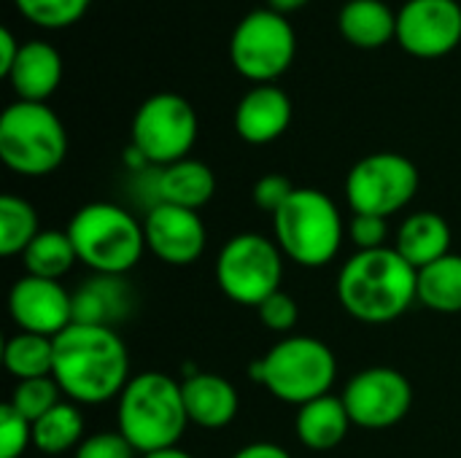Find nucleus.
Returning <instances> with one entry per match:
<instances>
[{"label":"nucleus","mask_w":461,"mask_h":458,"mask_svg":"<svg viewBox=\"0 0 461 458\" xmlns=\"http://www.w3.org/2000/svg\"><path fill=\"white\" fill-rule=\"evenodd\" d=\"M51 378L70 402L105 405L130 383V351L113 327L70 324L54 337Z\"/></svg>","instance_id":"1"},{"label":"nucleus","mask_w":461,"mask_h":458,"mask_svg":"<svg viewBox=\"0 0 461 458\" xmlns=\"http://www.w3.org/2000/svg\"><path fill=\"white\" fill-rule=\"evenodd\" d=\"M419 292V270L394 248L357 251L338 273V302L362 324H389L400 319Z\"/></svg>","instance_id":"2"},{"label":"nucleus","mask_w":461,"mask_h":458,"mask_svg":"<svg viewBox=\"0 0 461 458\" xmlns=\"http://www.w3.org/2000/svg\"><path fill=\"white\" fill-rule=\"evenodd\" d=\"M186 427L189 416L181 383L165 373L132 375L116 400V432L140 456L176 448Z\"/></svg>","instance_id":"3"},{"label":"nucleus","mask_w":461,"mask_h":458,"mask_svg":"<svg viewBox=\"0 0 461 458\" xmlns=\"http://www.w3.org/2000/svg\"><path fill=\"white\" fill-rule=\"evenodd\" d=\"M65 232L73 240L78 262L97 275L122 278L146 251L143 221L116 202H89L78 208Z\"/></svg>","instance_id":"4"},{"label":"nucleus","mask_w":461,"mask_h":458,"mask_svg":"<svg viewBox=\"0 0 461 458\" xmlns=\"http://www.w3.org/2000/svg\"><path fill=\"white\" fill-rule=\"evenodd\" d=\"M343 216L335 200L319 189L297 186L286 205L273 216V240L281 254L300 267L330 265L343 246Z\"/></svg>","instance_id":"5"},{"label":"nucleus","mask_w":461,"mask_h":458,"mask_svg":"<svg viewBox=\"0 0 461 458\" xmlns=\"http://www.w3.org/2000/svg\"><path fill=\"white\" fill-rule=\"evenodd\" d=\"M254 378L270 391V397L303 408L330 394L338 378V359L324 340L292 335L278 340L254 364Z\"/></svg>","instance_id":"6"},{"label":"nucleus","mask_w":461,"mask_h":458,"mask_svg":"<svg viewBox=\"0 0 461 458\" xmlns=\"http://www.w3.org/2000/svg\"><path fill=\"white\" fill-rule=\"evenodd\" d=\"M68 157V132L46 103L16 100L0 113V159L8 170L41 178Z\"/></svg>","instance_id":"7"},{"label":"nucleus","mask_w":461,"mask_h":458,"mask_svg":"<svg viewBox=\"0 0 461 458\" xmlns=\"http://www.w3.org/2000/svg\"><path fill=\"white\" fill-rule=\"evenodd\" d=\"M284 254L273 238L259 232L232 235L216 259V283L227 300L259 308L270 294L281 292Z\"/></svg>","instance_id":"8"},{"label":"nucleus","mask_w":461,"mask_h":458,"mask_svg":"<svg viewBox=\"0 0 461 458\" xmlns=\"http://www.w3.org/2000/svg\"><path fill=\"white\" fill-rule=\"evenodd\" d=\"M297 54V35L292 22L273 8L249 11L232 30L230 62L232 67L257 84H276Z\"/></svg>","instance_id":"9"},{"label":"nucleus","mask_w":461,"mask_h":458,"mask_svg":"<svg viewBox=\"0 0 461 458\" xmlns=\"http://www.w3.org/2000/svg\"><path fill=\"white\" fill-rule=\"evenodd\" d=\"M200 121L192 103L176 92H159L140 103L132 116L130 138L132 148L149 165L167 167L178 159H186L197 143Z\"/></svg>","instance_id":"10"},{"label":"nucleus","mask_w":461,"mask_h":458,"mask_svg":"<svg viewBox=\"0 0 461 458\" xmlns=\"http://www.w3.org/2000/svg\"><path fill=\"white\" fill-rule=\"evenodd\" d=\"M416 192L419 167L397 151L367 154L346 175L348 208L365 216L389 219L408 208Z\"/></svg>","instance_id":"11"},{"label":"nucleus","mask_w":461,"mask_h":458,"mask_svg":"<svg viewBox=\"0 0 461 458\" xmlns=\"http://www.w3.org/2000/svg\"><path fill=\"white\" fill-rule=\"evenodd\" d=\"M343 405L354 427L389 429L411 413L413 386L394 367H367L346 383Z\"/></svg>","instance_id":"12"},{"label":"nucleus","mask_w":461,"mask_h":458,"mask_svg":"<svg viewBox=\"0 0 461 458\" xmlns=\"http://www.w3.org/2000/svg\"><path fill=\"white\" fill-rule=\"evenodd\" d=\"M397 43L419 59H438L461 43L456 0H408L397 11Z\"/></svg>","instance_id":"13"},{"label":"nucleus","mask_w":461,"mask_h":458,"mask_svg":"<svg viewBox=\"0 0 461 458\" xmlns=\"http://www.w3.org/2000/svg\"><path fill=\"white\" fill-rule=\"evenodd\" d=\"M146 248L170 267H189L205 254L208 232L197 211L154 202L143 219Z\"/></svg>","instance_id":"14"},{"label":"nucleus","mask_w":461,"mask_h":458,"mask_svg":"<svg viewBox=\"0 0 461 458\" xmlns=\"http://www.w3.org/2000/svg\"><path fill=\"white\" fill-rule=\"evenodd\" d=\"M8 313L19 332L54 340L73 324V294L59 281L22 275L8 292Z\"/></svg>","instance_id":"15"},{"label":"nucleus","mask_w":461,"mask_h":458,"mask_svg":"<svg viewBox=\"0 0 461 458\" xmlns=\"http://www.w3.org/2000/svg\"><path fill=\"white\" fill-rule=\"evenodd\" d=\"M292 124V100L276 84H257L235 108V130L251 146L278 140Z\"/></svg>","instance_id":"16"},{"label":"nucleus","mask_w":461,"mask_h":458,"mask_svg":"<svg viewBox=\"0 0 461 458\" xmlns=\"http://www.w3.org/2000/svg\"><path fill=\"white\" fill-rule=\"evenodd\" d=\"M189 424L200 429H224L235 421L240 397L235 386L213 373H194L181 383Z\"/></svg>","instance_id":"17"},{"label":"nucleus","mask_w":461,"mask_h":458,"mask_svg":"<svg viewBox=\"0 0 461 458\" xmlns=\"http://www.w3.org/2000/svg\"><path fill=\"white\" fill-rule=\"evenodd\" d=\"M5 78L19 100L46 103L62 81V57L46 40H27Z\"/></svg>","instance_id":"18"},{"label":"nucleus","mask_w":461,"mask_h":458,"mask_svg":"<svg viewBox=\"0 0 461 458\" xmlns=\"http://www.w3.org/2000/svg\"><path fill=\"white\" fill-rule=\"evenodd\" d=\"M394 251L411 267L421 270L451 254V227L440 213L432 211L411 213L397 229Z\"/></svg>","instance_id":"19"},{"label":"nucleus","mask_w":461,"mask_h":458,"mask_svg":"<svg viewBox=\"0 0 461 458\" xmlns=\"http://www.w3.org/2000/svg\"><path fill=\"white\" fill-rule=\"evenodd\" d=\"M154 189H157V202L200 211L216 194V175L205 162L186 157L167 167H159Z\"/></svg>","instance_id":"20"},{"label":"nucleus","mask_w":461,"mask_h":458,"mask_svg":"<svg viewBox=\"0 0 461 458\" xmlns=\"http://www.w3.org/2000/svg\"><path fill=\"white\" fill-rule=\"evenodd\" d=\"M351 418H348V410L343 405V397H319L308 405H303L297 410V418H294V435L297 440L308 448V451H332L338 448L346 437H348V429H351Z\"/></svg>","instance_id":"21"},{"label":"nucleus","mask_w":461,"mask_h":458,"mask_svg":"<svg viewBox=\"0 0 461 458\" xmlns=\"http://www.w3.org/2000/svg\"><path fill=\"white\" fill-rule=\"evenodd\" d=\"M338 30L359 49H381L397 40V11L384 0H348L338 13Z\"/></svg>","instance_id":"22"},{"label":"nucleus","mask_w":461,"mask_h":458,"mask_svg":"<svg viewBox=\"0 0 461 458\" xmlns=\"http://www.w3.org/2000/svg\"><path fill=\"white\" fill-rule=\"evenodd\" d=\"M130 310V294L119 278L97 275L78 294H73V324L111 327Z\"/></svg>","instance_id":"23"},{"label":"nucleus","mask_w":461,"mask_h":458,"mask_svg":"<svg viewBox=\"0 0 461 458\" xmlns=\"http://www.w3.org/2000/svg\"><path fill=\"white\" fill-rule=\"evenodd\" d=\"M416 297L435 313H461V254H448L421 267Z\"/></svg>","instance_id":"24"},{"label":"nucleus","mask_w":461,"mask_h":458,"mask_svg":"<svg viewBox=\"0 0 461 458\" xmlns=\"http://www.w3.org/2000/svg\"><path fill=\"white\" fill-rule=\"evenodd\" d=\"M84 443V416L76 402H59L32 424V448L46 456H62Z\"/></svg>","instance_id":"25"},{"label":"nucleus","mask_w":461,"mask_h":458,"mask_svg":"<svg viewBox=\"0 0 461 458\" xmlns=\"http://www.w3.org/2000/svg\"><path fill=\"white\" fill-rule=\"evenodd\" d=\"M3 364L16 383L32 378H51L54 340L32 332H16L3 346Z\"/></svg>","instance_id":"26"},{"label":"nucleus","mask_w":461,"mask_h":458,"mask_svg":"<svg viewBox=\"0 0 461 458\" xmlns=\"http://www.w3.org/2000/svg\"><path fill=\"white\" fill-rule=\"evenodd\" d=\"M22 262H24L27 275L46 278V281H62L76 267L78 254H76L68 232L41 229V235L22 254Z\"/></svg>","instance_id":"27"},{"label":"nucleus","mask_w":461,"mask_h":458,"mask_svg":"<svg viewBox=\"0 0 461 458\" xmlns=\"http://www.w3.org/2000/svg\"><path fill=\"white\" fill-rule=\"evenodd\" d=\"M41 235L35 208L16 194L0 197V254L22 256L27 246Z\"/></svg>","instance_id":"28"},{"label":"nucleus","mask_w":461,"mask_h":458,"mask_svg":"<svg viewBox=\"0 0 461 458\" xmlns=\"http://www.w3.org/2000/svg\"><path fill=\"white\" fill-rule=\"evenodd\" d=\"M89 3L92 0H14L16 11L43 30H62L76 24L86 13Z\"/></svg>","instance_id":"29"},{"label":"nucleus","mask_w":461,"mask_h":458,"mask_svg":"<svg viewBox=\"0 0 461 458\" xmlns=\"http://www.w3.org/2000/svg\"><path fill=\"white\" fill-rule=\"evenodd\" d=\"M62 389L57 386L54 378H32V381H19L11 391V400L8 405L24 416L30 424H35L38 418H43L51 408H57L62 400H59Z\"/></svg>","instance_id":"30"},{"label":"nucleus","mask_w":461,"mask_h":458,"mask_svg":"<svg viewBox=\"0 0 461 458\" xmlns=\"http://www.w3.org/2000/svg\"><path fill=\"white\" fill-rule=\"evenodd\" d=\"M32 445V424L8 402L0 408V458H19Z\"/></svg>","instance_id":"31"},{"label":"nucleus","mask_w":461,"mask_h":458,"mask_svg":"<svg viewBox=\"0 0 461 458\" xmlns=\"http://www.w3.org/2000/svg\"><path fill=\"white\" fill-rule=\"evenodd\" d=\"M259 321L270 329V332H278V335H289L297 321H300V305L292 294H286L284 289L270 294L259 308Z\"/></svg>","instance_id":"32"},{"label":"nucleus","mask_w":461,"mask_h":458,"mask_svg":"<svg viewBox=\"0 0 461 458\" xmlns=\"http://www.w3.org/2000/svg\"><path fill=\"white\" fill-rule=\"evenodd\" d=\"M294 189H297V186H294L286 175H281V173H267V175H262V178L254 184L251 197H254V205H257V208H262L265 213L276 216V213L286 205V200L294 194Z\"/></svg>","instance_id":"33"},{"label":"nucleus","mask_w":461,"mask_h":458,"mask_svg":"<svg viewBox=\"0 0 461 458\" xmlns=\"http://www.w3.org/2000/svg\"><path fill=\"white\" fill-rule=\"evenodd\" d=\"M348 238L359 251H375V248H386V238H389V221L381 216H365V213H354L351 224H348Z\"/></svg>","instance_id":"34"},{"label":"nucleus","mask_w":461,"mask_h":458,"mask_svg":"<svg viewBox=\"0 0 461 458\" xmlns=\"http://www.w3.org/2000/svg\"><path fill=\"white\" fill-rule=\"evenodd\" d=\"M135 448L119 432H97L84 437L73 458H132Z\"/></svg>","instance_id":"35"},{"label":"nucleus","mask_w":461,"mask_h":458,"mask_svg":"<svg viewBox=\"0 0 461 458\" xmlns=\"http://www.w3.org/2000/svg\"><path fill=\"white\" fill-rule=\"evenodd\" d=\"M19 49H22V43L16 40V35L8 27H3L0 30V76H8V70L14 67V62L19 57Z\"/></svg>","instance_id":"36"},{"label":"nucleus","mask_w":461,"mask_h":458,"mask_svg":"<svg viewBox=\"0 0 461 458\" xmlns=\"http://www.w3.org/2000/svg\"><path fill=\"white\" fill-rule=\"evenodd\" d=\"M232 458H292L286 448L276 445V443H251L246 448H240Z\"/></svg>","instance_id":"37"},{"label":"nucleus","mask_w":461,"mask_h":458,"mask_svg":"<svg viewBox=\"0 0 461 458\" xmlns=\"http://www.w3.org/2000/svg\"><path fill=\"white\" fill-rule=\"evenodd\" d=\"M270 3V8L273 11H278V13H292V11H300L303 5H308L311 0H267Z\"/></svg>","instance_id":"38"},{"label":"nucleus","mask_w":461,"mask_h":458,"mask_svg":"<svg viewBox=\"0 0 461 458\" xmlns=\"http://www.w3.org/2000/svg\"><path fill=\"white\" fill-rule=\"evenodd\" d=\"M143 458H194V456H189L186 451H181V448L176 445V448H165V451H154V454H149V456H143Z\"/></svg>","instance_id":"39"}]
</instances>
